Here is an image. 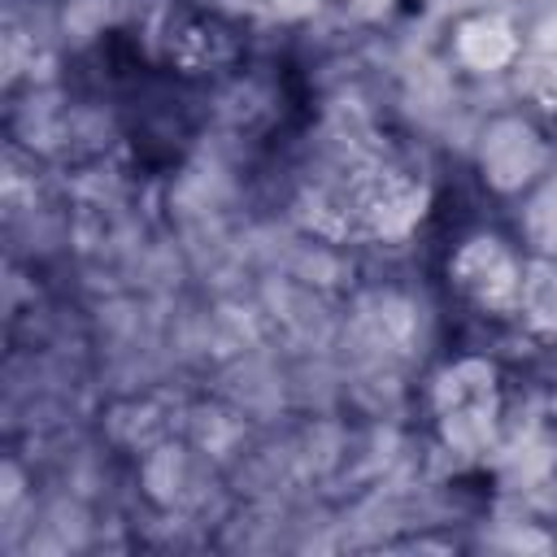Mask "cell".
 Wrapping results in <instances>:
<instances>
[{
  "instance_id": "cell-3",
  "label": "cell",
  "mask_w": 557,
  "mask_h": 557,
  "mask_svg": "<svg viewBox=\"0 0 557 557\" xmlns=\"http://www.w3.org/2000/svg\"><path fill=\"white\" fill-rule=\"evenodd\" d=\"M440 65L470 87H492L522 74L531 57V17L509 0H474L453 9L435 30Z\"/></svg>"
},
{
  "instance_id": "cell-10",
  "label": "cell",
  "mask_w": 557,
  "mask_h": 557,
  "mask_svg": "<svg viewBox=\"0 0 557 557\" xmlns=\"http://www.w3.org/2000/svg\"><path fill=\"white\" fill-rule=\"evenodd\" d=\"M191 4L205 13H218L235 26H252L257 17H265V0H191Z\"/></svg>"
},
{
  "instance_id": "cell-8",
  "label": "cell",
  "mask_w": 557,
  "mask_h": 557,
  "mask_svg": "<svg viewBox=\"0 0 557 557\" xmlns=\"http://www.w3.org/2000/svg\"><path fill=\"white\" fill-rule=\"evenodd\" d=\"M126 0H65L61 4V30L65 35H100V30H109L113 26V17H117V9H122Z\"/></svg>"
},
{
  "instance_id": "cell-1",
  "label": "cell",
  "mask_w": 557,
  "mask_h": 557,
  "mask_svg": "<svg viewBox=\"0 0 557 557\" xmlns=\"http://www.w3.org/2000/svg\"><path fill=\"white\" fill-rule=\"evenodd\" d=\"M466 170L492 209H531L557 183V122L535 100L492 104L466 139Z\"/></svg>"
},
{
  "instance_id": "cell-7",
  "label": "cell",
  "mask_w": 557,
  "mask_h": 557,
  "mask_svg": "<svg viewBox=\"0 0 557 557\" xmlns=\"http://www.w3.org/2000/svg\"><path fill=\"white\" fill-rule=\"evenodd\" d=\"M513 331H522L531 344L557 352V252L553 248H531Z\"/></svg>"
},
{
  "instance_id": "cell-9",
  "label": "cell",
  "mask_w": 557,
  "mask_h": 557,
  "mask_svg": "<svg viewBox=\"0 0 557 557\" xmlns=\"http://www.w3.org/2000/svg\"><path fill=\"white\" fill-rule=\"evenodd\" d=\"M326 9H331V13H339L344 22L379 26V22H387V17L400 9V0H326Z\"/></svg>"
},
{
  "instance_id": "cell-4",
  "label": "cell",
  "mask_w": 557,
  "mask_h": 557,
  "mask_svg": "<svg viewBox=\"0 0 557 557\" xmlns=\"http://www.w3.org/2000/svg\"><path fill=\"white\" fill-rule=\"evenodd\" d=\"M426 422L444 453L479 457L496 444L505 422V374L492 357L461 352L426 383Z\"/></svg>"
},
{
  "instance_id": "cell-2",
  "label": "cell",
  "mask_w": 557,
  "mask_h": 557,
  "mask_svg": "<svg viewBox=\"0 0 557 557\" xmlns=\"http://www.w3.org/2000/svg\"><path fill=\"white\" fill-rule=\"evenodd\" d=\"M531 265V244L518 226L500 218H483L461 226L440 261V278L448 300L483 322V326H513L522 305V283Z\"/></svg>"
},
{
  "instance_id": "cell-11",
  "label": "cell",
  "mask_w": 557,
  "mask_h": 557,
  "mask_svg": "<svg viewBox=\"0 0 557 557\" xmlns=\"http://www.w3.org/2000/svg\"><path fill=\"white\" fill-rule=\"evenodd\" d=\"M322 9H326V0H265V17L270 22H287V26L309 22Z\"/></svg>"
},
{
  "instance_id": "cell-6",
  "label": "cell",
  "mask_w": 557,
  "mask_h": 557,
  "mask_svg": "<svg viewBox=\"0 0 557 557\" xmlns=\"http://www.w3.org/2000/svg\"><path fill=\"white\" fill-rule=\"evenodd\" d=\"M135 474H139V492L148 496V505L161 509V513H174V509L196 500V492H200L196 483L205 479V466H200L191 444H183L174 435H161L139 453Z\"/></svg>"
},
{
  "instance_id": "cell-5",
  "label": "cell",
  "mask_w": 557,
  "mask_h": 557,
  "mask_svg": "<svg viewBox=\"0 0 557 557\" xmlns=\"http://www.w3.org/2000/svg\"><path fill=\"white\" fill-rule=\"evenodd\" d=\"M244 30L248 26H235L218 13L196 9L191 0H178L157 26V57L170 74L187 83H218L244 65Z\"/></svg>"
}]
</instances>
